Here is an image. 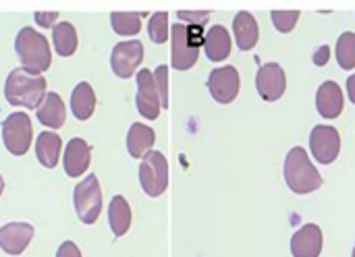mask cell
Returning <instances> with one entry per match:
<instances>
[{
	"label": "cell",
	"mask_w": 355,
	"mask_h": 257,
	"mask_svg": "<svg viewBox=\"0 0 355 257\" xmlns=\"http://www.w3.org/2000/svg\"><path fill=\"white\" fill-rule=\"evenodd\" d=\"M312 60H314V64L316 67H324V64H329V60H331V46H320L316 52H314V56H312Z\"/></svg>",
	"instance_id": "cell-32"
},
{
	"label": "cell",
	"mask_w": 355,
	"mask_h": 257,
	"mask_svg": "<svg viewBox=\"0 0 355 257\" xmlns=\"http://www.w3.org/2000/svg\"><path fill=\"white\" fill-rule=\"evenodd\" d=\"M46 79L44 75H33L25 69H12L4 81V98L10 106L37 110L46 98Z\"/></svg>",
	"instance_id": "cell-1"
},
{
	"label": "cell",
	"mask_w": 355,
	"mask_h": 257,
	"mask_svg": "<svg viewBox=\"0 0 355 257\" xmlns=\"http://www.w3.org/2000/svg\"><path fill=\"white\" fill-rule=\"evenodd\" d=\"M177 17L185 25H200V27H204L210 21V10H177Z\"/></svg>",
	"instance_id": "cell-30"
},
{
	"label": "cell",
	"mask_w": 355,
	"mask_h": 257,
	"mask_svg": "<svg viewBox=\"0 0 355 257\" xmlns=\"http://www.w3.org/2000/svg\"><path fill=\"white\" fill-rule=\"evenodd\" d=\"M335 56L337 62L343 71H352L355 69V33L354 31H345L339 35L337 39V48H335Z\"/></svg>",
	"instance_id": "cell-25"
},
{
	"label": "cell",
	"mask_w": 355,
	"mask_h": 257,
	"mask_svg": "<svg viewBox=\"0 0 355 257\" xmlns=\"http://www.w3.org/2000/svg\"><path fill=\"white\" fill-rule=\"evenodd\" d=\"M135 81H137V98H135L137 112L148 121H156L160 116L162 102H160L154 73L150 69H141V71H137Z\"/></svg>",
	"instance_id": "cell-8"
},
{
	"label": "cell",
	"mask_w": 355,
	"mask_h": 257,
	"mask_svg": "<svg viewBox=\"0 0 355 257\" xmlns=\"http://www.w3.org/2000/svg\"><path fill=\"white\" fill-rule=\"evenodd\" d=\"M270 19L279 33H291L300 21V10H272Z\"/></svg>",
	"instance_id": "cell-28"
},
{
	"label": "cell",
	"mask_w": 355,
	"mask_h": 257,
	"mask_svg": "<svg viewBox=\"0 0 355 257\" xmlns=\"http://www.w3.org/2000/svg\"><path fill=\"white\" fill-rule=\"evenodd\" d=\"M154 79H156V85H158L162 108H168V67L158 64V69L154 71Z\"/></svg>",
	"instance_id": "cell-29"
},
{
	"label": "cell",
	"mask_w": 355,
	"mask_h": 257,
	"mask_svg": "<svg viewBox=\"0 0 355 257\" xmlns=\"http://www.w3.org/2000/svg\"><path fill=\"white\" fill-rule=\"evenodd\" d=\"M171 46H173V58L171 67L177 71H189L198 58H200V48L189 39L187 27L183 23L171 25Z\"/></svg>",
	"instance_id": "cell-11"
},
{
	"label": "cell",
	"mask_w": 355,
	"mask_h": 257,
	"mask_svg": "<svg viewBox=\"0 0 355 257\" xmlns=\"http://www.w3.org/2000/svg\"><path fill=\"white\" fill-rule=\"evenodd\" d=\"M2 191H4V179H2V175H0V195H2Z\"/></svg>",
	"instance_id": "cell-35"
},
{
	"label": "cell",
	"mask_w": 355,
	"mask_h": 257,
	"mask_svg": "<svg viewBox=\"0 0 355 257\" xmlns=\"http://www.w3.org/2000/svg\"><path fill=\"white\" fill-rule=\"evenodd\" d=\"M110 25L119 35H137L141 29L139 12H110Z\"/></svg>",
	"instance_id": "cell-26"
},
{
	"label": "cell",
	"mask_w": 355,
	"mask_h": 257,
	"mask_svg": "<svg viewBox=\"0 0 355 257\" xmlns=\"http://www.w3.org/2000/svg\"><path fill=\"white\" fill-rule=\"evenodd\" d=\"M60 152H62V141H60L58 133L44 131V133L37 135V139H35V156H37V162L44 168H54L58 164Z\"/></svg>",
	"instance_id": "cell-21"
},
{
	"label": "cell",
	"mask_w": 355,
	"mask_h": 257,
	"mask_svg": "<svg viewBox=\"0 0 355 257\" xmlns=\"http://www.w3.org/2000/svg\"><path fill=\"white\" fill-rule=\"evenodd\" d=\"M256 89L264 102H277L287 89V75L279 62H266L258 69Z\"/></svg>",
	"instance_id": "cell-12"
},
{
	"label": "cell",
	"mask_w": 355,
	"mask_h": 257,
	"mask_svg": "<svg viewBox=\"0 0 355 257\" xmlns=\"http://www.w3.org/2000/svg\"><path fill=\"white\" fill-rule=\"evenodd\" d=\"M322 231L318 224H304L291 237V256L293 257H320L322 254Z\"/></svg>",
	"instance_id": "cell-14"
},
{
	"label": "cell",
	"mask_w": 355,
	"mask_h": 257,
	"mask_svg": "<svg viewBox=\"0 0 355 257\" xmlns=\"http://www.w3.org/2000/svg\"><path fill=\"white\" fill-rule=\"evenodd\" d=\"M283 175H285L287 187L297 195H308L322 187V177H320L318 168L312 164L308 152L300 145L289 150V154L285 158Z\"/></svg>",
	"instance_id": "cell-3"
},
{
	"label": "cell",
	"mask_w": 355,
	"mask_h": 257,
	"mask_svg": "<svg viewBox=\"0 0 355 257\" xmlns=\"http://www.w3.org/2000/svg\"><path fill=\"white\" fill-rule=\"evenodd\" d=\"M239 87H241L239 71L231 64L218 67L208 75V91L212 100H216L218 104H231L237 98Z\"/></svg>",
	"instance_id": "cell-10"
},
{
	"label": "cell",
	"mask_w": 355,
	"mask_h": 257,
	"mask_svg": "<svg viewBox=\"0 0 355 257\" xmlns=\"http://www.w3.org/2000/svg\"><path fill=\"white\" fill-rule=\"evenodd\" d=\"M352 257H355V245H354V254H352Z\"/></svg>",
	"instance_id": "cell-36"
},
{
	"label": "cell",
	"mask_w": 355,
	"mask_h": 257,
	"mask_svg": "<svg viewBox=\"0 0 355 257\" xmlns=\"http://www.w3.org/2000/svg\"><path fill=\"white\" fill-rule=\"evenodd\" d=\"M56 257H81V251H79V247H77L73 241H64V243L58 247Z\"/></svg>",
	"instance_id": "cell-33"
},
{
	"label": "cell",
	"mask_w": 355,
	"mask_h": 257,
	"mask_svg": "<svg viewBox=\"0 0 355 257\" xmlns=\"http://www.w3.org/2000/svg\"><path fill=\"white\" fill-rule=\"evenodd\" d=\"M108 224L114 237H123L131 227V206L123 195H114L108 206Z\"/></svg>",
	"instance_id": "cell-23"
},
{
	"label": "cell",
	"mask_w": 355,
	"mask_h": 257,
	"mask_svg": "<svg viewBox=\"0 0 355 257\" xmlns=\"http://www.w3.org/2000/svg\"><path fill=\"white\" fill-rule=\"evenodd\" d=\"M77 29L69 21H60L52 29V44L58 56H73L77 50Z\"/></svg>",
	"instance_id": "cell-24"
},
{
	"label": "cell",
	"mask_w": 355,
	"mask_h": 257,
	"mask_svg": "<svg viewBox=\"0 0 355 257\" xmlns=\"http://www.w3.org/2000/svg\"><path fill=\"white\" fill-rule=\"evenodd\" d=\"M144 60V44L135 37V39H127V42H119L112 48L110 54V67L112 73L121 79H129L135 75L137 67Z\"/></svg>",
	"instance_id": "cell-9"
},
{
	"label": "cell",
	"mask_w": 355,
	"mask_h": 257,
	"mask_svg": "<svg viewBox=\"0 0 355 257\" xmlns=\"http://www.w3.org/2000/svg\"><path fill=\"white\" fill-rule=\"evenodd\" d=\"M233 33H235V44L239 50L243 52L252 50L260 37V27H258L256 17L248 10H239L233 19Z\"/></svg>",
	"instance_id": "cell-17"
},
{
	"label": "cell",
	"mask_w": 355,
	"mask_h": 257,
	"mask_svg": "<svg viewBox=\"0 0 355 257\" xmlns=\"http://www.w3.org/2000/svg\"><path fill=\"white\" fill-rule=\"evenodd\" d=\"M15 52L19 56L21 69H25L33 75H42L52 64L50 44H48L46 35L35 31L33 27L19 29V33L15 37Z\"/></svg>",
	"instance_id": "cell-2"
},
{
	"label": "cell",
	"mask_w": 355,
	"mask_h": 257,
	"mask_svg": "<svg viewBox=\"0 0 355 257\" xmlns=\"http://www.w3.org/2000/svg\"><path fill=\"white\" fill-rule=\"evenodd\" d=\"M89 162H92V150H89L87 141L81 137H73L67 143L64 156H62V166H64L67 177H71V179L81 177L89 168Z\"/></svg>",
	"instance_id": "cell-15"
},
{
	"label": "cell",
	"mask_w": 355,
	"mask_h": 257,
	"mask_svg": "<svg viewBox=\"0 0 355 257\" xmlns=\"http://www.w3.org/2000/svg\"><path fill=\"white\" fill-rule=\"evenodd\" d=\"M168 29H171V25H168V12L160 10V12H154V15L150 17L148 35H150V39H152L154 44H164V42H168V35H171Z\"/></svg>",
	"instance_id": "cell-27"
},
{
	"label": "cell",
	"mask_w": 355,
	"mask_h": 257,
	"mask_svg": "<svg viewBox=\"0 0 355 257\" xmlns=\"http://www.w3.org/2000/svg\"><path fill=\"white\" fill-rule=\"evenodd\" d=\"M345 106L343 89L335 81H324L316 91V110L322 118H337L341 116Z\"/></svg>",
	"instance_id": "cell-16"
},
{
	"label": "cell",
	"mask_w": 355,
	"mask_h": 257,
	"mask_svg": "<svg viewBox=\"0 0 355 257\" xmlns=\"http://www.w3.org/2000/svg\"><path fill=\"white\" fill-rule=\"evenodd\" d=\"M58 12L56 10H52V12H42V10H37V12H33V19H35V23L40 25V27H52L54 29V25H58Z\"/></svg>",
	"instance_id": "cell-31"
},
{
	"label": "cell",
	"mask_w": 355,
	"mask_h": 257,
	"mask_svg": "<svg viewBox=\"0 0 355 257\" xmlns=\"http://www.w3.org/2000/svg\"><path fill=\"white\" fill-rule=\"evenodd\" d=\"M310 150L318 164H333L341 154V135L331 125H316L310 133Z\"/></svg>",
	"instance_id": "cell-7"
},
{
	"label": "cell",
	"mask_w": 355,
	"mask_h": 257,
	"mask_svg": "<svg viewBox=\"0 0 355 257\" xmlns=\"http://www.w3.org/2000/svg\"><path fill=\"white\" fill-rule=\"evenodd\" d=\"M71 110L77 121H87L96 110V94L94 87L87 81H81L75 85L71 94Z\"/></svg>",
	"instance_id": "cell-22"
},
{
	"label": "cell",
	"mask_w": 355,
	"mask_h": 257,
	"mask_svg": "<svg viewBox=\"0 0 355 257\" xmlns=\"http://www.w3.org/2000/svg\"><path fill=\"white\" fill-rule=\"evenodd\" d=\"M33 233L29 222H8L0 227V249L8 256H21L31 243Z\"/></svg>",
	"instance_id": "cell-13"
},
{
	"label": "cell",
	"mask_w": 355,
	"mask_h": 257,
	"mask_svg": "<svg viewBox=\"0 0 355 257\" xmlns=\"http://www.w3.org/2000/svg\"><path fill=\"white\" fill-rule=\"evenodd\" d=\"M231 33L227 31V27L223 25H212L206 31V39H204V52L208 56V60L212 62H223L229 58L231 54Z\"/></svg>",
	"instance_id": "cell-18"
},
{
	"label": "cell",
	"mask_w": 355,
	"mask_h": 257,
	"mask_svg": "<svg viewBox=\"0 0 355 257\" xmlns=\"http://www.w3.org/2000/svg\"><path fill=\"white\" fill-rule=\"evenodd\" d=\"M139 185L148 197H160L168 187V162L164 154L152 150L141 158Z\"/></svg>",
	"instance_id": "cell-4"
},
{
	"label": "cell",
	"mask_w": 355,
	"mask_h": 257,
	"mask_svg": "<svg viewBox=\"0 0 355 257\" xmlns=\"http://www.w3.org/2000/svg\"><path fill=\"white\" fill-rule=\"evenodd\" d=\"M156 141V133L152 127L144 123H133L127 133V150L131 158H144L148 152H152Z\"/></svg>",
	"instance_id": "cell-20"
},
{
	"label": "cell",
	"mask_w": 355,
	"mask_h": 257,
	"mask_svg": "<svg viewBox=\"0 0 355 257\" xmlns=\"http://www.w3.org/2000/svg\"><path fill=\"white\" fill-rule=\"evenodd\" d=\"M33 141V125L25 112H12L2 121V143L12 156H25Z\"/></svg>",
	"instance_id": "cell-5"
},
{
	"label": "cell",
	"mask_w": 355,
	"mask_h": 257,
	"mask_svg": "<svg viewBox=\"0 0 355 257\" xmlns=\"http://www.w3.org/2000/svg\"><path fill=\"white\" fill-rule=\"evenodd\" d=\"M347 96H349V100L355 104V73L347 79Z\"/></svg>",
	"instance_id": "cell-34"
},
{
	"label": "cell",
	"mask_w": 355,
	"mask_h": 257,
	"mask_svg": "<svg viewBox=\"0 0 355 257\" xmlns=\"http://www.w3.org/2000/svg\"><path fill=\"white\" fill-rule=\"evenodd\" d=\"M37 121L48 129H60L67 118V106L56 91H48L40 108L35 110Z\"/></svg>",
	"instance_id": "cell-19"
},
{
	"label": "cell",
	"mask_w": 355,
	"mask_h": 257,
	"mask_svg": "<svg viewBox=\"0 0 355 257\" xmlns=\"http://www.w3.org/2000/svg\"><path fill=\"white\" fill-rule=\"evenodd\" d=\"M73 204L79 220L83 224H94L102 212V189L96 175H87L81 183L75 185Z\"/></svg>",
	"instance_id": "cell-6"
}]
</instances>
